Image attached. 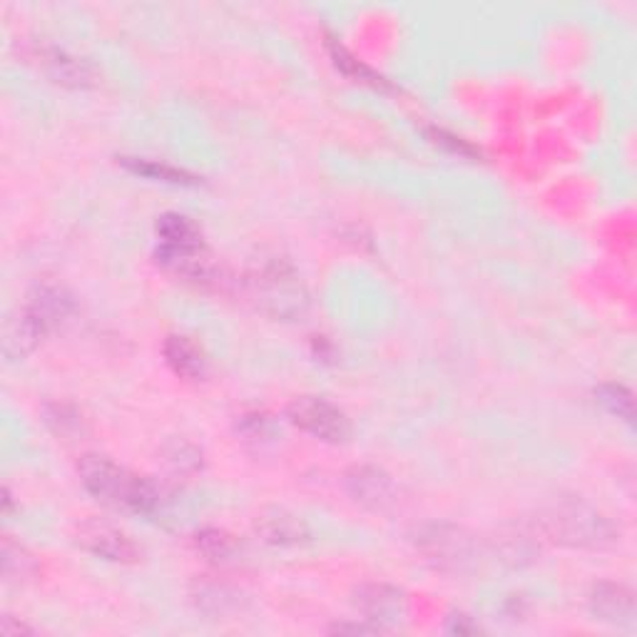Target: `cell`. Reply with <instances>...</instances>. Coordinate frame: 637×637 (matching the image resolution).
Wrapping results in <instances>:
<instances>
[{
	"mask_svg": "<svg viewBox=\"0 0 637 637\" xmlns=\"http://www.w3.org/2000/svg\"><path fill=\"white\" fill-rule=\"evenodd\" d=\"M37 58H41L43 70L55 83L68 85V88H90V85L98 83V73H95L88 61L75 58V55L61 51V47H41Z\"/></svg>",
	"mask_w": 637,
	"mask_h": 637,
	"instance_id": "cell-12",
	"label": "cell"
},
{
	"mask_svg": "<svg viewBox=\"0 0 637 637\" xmlns=\"http://www.w3.org/2000/svg\"><path fill=\"white\" fill-rule=\"evenodd\" d=\"M329 51H331V58H334V63H337V68H341L347 75H351V78H359V80H364V83H371V85H374V88H386L384 78H378V75L371 73V70L366 68V65H361L359 61L351 58V55H349L341 45L329 43Z\"/></svg>",
	"mask_w": 637,
	"mask_h": 637,
	"instance_id": "cell-24",
	"label": "cell"
},
{
	"mask_svg": "<svg viewBox=\"0 0 637 637\" xmlns=\"http://www.w3.org/2000/svg\"><path fill=\"white\" fill-rule=\"evenodd\" d=\"M31 317L41 325L47 334L61 325L63 319H68L73 309H75V299L73 294L61 287V284H53V282H43V284H35L28 294V304L23 307Z\"/></svg>",
	"mask_w": 637,
	"mask_h": 637,
	"instance_id": "cell-11",
	"label": "cell"
},
{
	"mask_svg": "<svg viewBox=\"0 0 637 637\" xmlns=\"http://www.w3.org/2000/svg\"><path fill=\"white\" fill-rule=\"evenodd\" d=\"M163 351H165V361L177 376H183V378L205 376V371H207L205 351L199 349L189 337H179V334L167 337Z\"/></svg>",
	"mask_w": 637,
	"mask_h": 637,
	"instance_id": "cell-15",
	"label": "cell"
},
{
	"mask_svg": "<svg viewBox=\"0 0 637 637\" xmlns=\"http://www.w3.org/2000/svg\"><path fill=\"white\" fill-rule=\"evenodd\" d=\"M78 543L88 553L112 560V563H135L140 560V546L125 530L105 520H85L78 528Z\"/></svg>",
	"mask_w": 637,
	"mask_h": 637,
	"instance_id": "cell-8",
	"label": "cell"
},
{
	"mask_svg": "<svg viewBox=\"0 0 637 637\" xmlns=\"http://www.w3.org/2000/svg\"><path fill=\"white\" fill-rule=\"evenodd\" d=\"M289 421L299 426L301 431L327 443H344L351 439V421L349 416L341 411L327 398L319 396H301L294 398L287 408Z\"/></svg>",
	"mask_w": 637,
	"mask_h": 637,
	"instance_id": "cell-5",
	"label": "cell"
},
{
	"mask_svg": "<svg viewBox=\"0 0 637 637\" xmlns=\"http://www.w3.org/2000/svg\"><path fill=\"white\" fill-rule=\"evenodd\" d=\"M587 607L595 620L615 625V627H633L635 625V595L630 587L617 583H597L587 595Z\"/></svg>",
	"mask_w": 637,
	"mask_h": 637,
	"instance_id": "cell-10",
	"label": "cell"
},
{
	"mask_svg": "<svg viewBox=\"0 0 637 637\" xmlns=\"http://www.w3.org/2000/svg\"><path fill=\"white\" fill-rule=\"evenodd\" d=\"M414 543L421 556L443 573L465 575L481 563L479 538L451 523H426L414 534Z\"/></svg>",
	"mask_w": 637,
	"mask_h": 637,
	"instance_id": "cell-4",
	"label": "cell"
},
{
	"mask_svg": "<svg viewBox=\"0 0 637 637\" xmlns=\"http://www.w3.org/2000/svg\"><path fill=\"white\" fill-rule=\"evenodd\" d=\"M78 473L85 491L105 503V506L150 516V513L160 508V501H163L155 483L122 469L116 461H110L108 455H83Z\"/></svg>",
	"mask_w": 637,
	"mask_h": 637,
	"instance_id": "cell-1",
	"label": "cell"
},
{
	"mask_svg": "<svg viewBox=\"0 0 637 637\" xmlns=\"http://www.w3.org/2000/svg\"><path fill=\"white\" fill-rule=\"evenodd\" d=\"M11 620H13V617H8V615L3 617V620H0V633H3V635H21V633H31V627H28V625H23V623L18 625V623H11Z\"/></svg>",
	"mask_w": 637,
	"mask_h": 637,
	"instance_id": "cell-26",
	"label": "cell"
},
{
	"mask_svg": "<svg viewBox=\"0 0 637 637\" xmlns=\"http://www.w3.org/2000/svg\"><path fill=\"white\" fill-rule=\"evenodd\" d=\"M195 601L199 611H205L207 615H227L240 611V593L232 591L227 585H199V591L195 593Z\"/></svg>",
	"mask_w": 637,
	"mask_h": 637,
	"instance_id": "cell-19",
	"label": "cell"
},
{
	"mask_svg": "<svg viewBox=\"0 0 637 637\" xmlns=\"http://www.w3.org/2000/svg\"><path fill=\"white\" fill-rule=\"evenodd\" d=\"M254 530L264 543L277 548L304 546L311 538L307 523L287 508H264L254 520Z\"/></svg>",
	"mask_w": 637,
	"mask_h": 637,
	"instance_id": "cell-9",
	"label": "cell"
},
{
	"mask_svg": "<svg viewBox=\"0 0 637 637\" xmlns=\"http://www.w3.org/2000/svg\"><path fill=\"white\" fill-rule=\"evenodd\" d=\"M195 546H197L199 553L209 560V563H220V565L234 563L237 556H240V550H242L240 540L230 534H224V530H220V528L199 530V534L195 536Z\"/></svg>",
	"mask_w": 637,
	"mask_h": 637,
	"instance_id": "cell-16",
	"label": "cell"
},
{
	"mask_svg": "<svg viewBox=\"0 0 637 637\" xmlns=\"http://www.w3.org/2000/svg\"><path fill=\"white\" fill-rule=\"evenodd\" d=\"M47 337V331L37 325V321L21 309L6 321L3 329V351L8 359H23L31 354V351L41 344V341Z\"/></svg>",
	"mask_w": 637,
	"mask_h": 637,
	"instance_id": "cell-14",
	"label": "cell"
},
{
	"mask_svg": "<svg viewBox=\"0 0 637 637\" xmlns=\"http://www.w3.org/2000/svg\"><path fill=\"white\" fill-rule=\"evenodd\" d=\"M120 165L128 167L130 173L157 179V183H169V185H185L193 187L197 185V177L189 175L187 169H179L173 165L157 163V160H147V157H120Z\"/></svg>",
	"mask_w": 637,
	"mask_h": 637,
	"instance_id": "cell-17",
	"label": "cell"
},
{
	"mask_svg": "<svg viewBox=\"0 0 637 637\" xmlns=\"http://www.w3.org/2000/svg\"><path fill=\"white\" fill-rule=\"evenodd\" d=\"M155 232H157V240H160L157 252L183 254V252L202 250V246H205V240H202V232H199V227L185 215H177V212L163 215L157 220Z\"/></svg>",
	"mask_w": 637,
	"mask_h": 637,
	"instance_id": "cell-13",
	"label": "cell"
},
{
	"mask_svg": "<svg viewBox=\"0 0 637 637\" xmlns=\"http://www.w3.org/2000/svg\"><path fill=\"white\" fill-rule=\"evenodd\" d=\"M37 575L35 558L25 548L13 546L11 540L3 543V580L8 585H25Z\"/></svg>",
	"mask_w": 637,
	"mask_h": 637,
	"instance_id": "cell-18",
	"label": "cell"
},
{
	"mask_svg": "<svg viewBox=\"0 0 637 637\" xmlns=\"http://www.w3.org/2000/svg\"><path fill=\"white\" fill-rule=\"evenodd\" d=\"M356 611L364 615V620L378 627L382 633L394 630L402 625L408 615V603L404 591L386 583H364L354 591L351 597Z\"/></svg>",
	"mask_w": 637,
	"mask_h": 637,
	"instance_id": "cell-6",
	"label": "cell"
},
{
	"mask_svg": "<svg viewBox=\"0 0 637 637\" xmlns=\"http://www.w3.org/2000/svg\"><path fill=\"white\" fill-rule=\"evenodd\" d=\"M349 498L366 510H388L398 498L392 475L376 465H354L344 473Z\"/></svg>",
	"mask_w": 637,
	"mask_h": 637,
	"instance_id": "cell-7",
	"label": "cell"
},
{
	"mask_svg": "<svg viewBox=\"0 0 637 637\" xmlns=\"http://www.w3.org/2000/svg\"><path fill=\"white\" fill-rule=\"evenodd\" d=\"M595 396H597V402H601L613 416L623 418V421H627V424H633L635 404H633V394L627 392L625 386H620V384H603V386H597Z\"/></svg>",
	"mask_w": 637,
	"mask_h": 637,
	"instance_id": "cell-21",
	"label": "cell"
},
{
	"mask_svg": "<svg viewBox=\"0 0 637 637\" xmlns=\"http://www.w3.org/2000/svg\"><path fill=\"white\" fill-rule=\"evenodd\" d=\"M446 633L473 635V633H479V625L471 623V617H465V615H451L449 623H446Z\"/></svg>",
	"mask_w": 637,
	"mask_h": 637,
	"instance_id": "cell-25",
	"label": "cell"
},
{
	"mask_svg": "<svg viewBox=\"0 0 637 637\" xmlns=\"http://www.w3.org/2000/svg\"><path fill=\"white\" fill-rule=\"evenodd\" d=\"M246 443L264 446L277 439V424L272 421L267 414H246L242 416L240 426H237Z\"/></svg>",
	"mask_w": 637,
	"mask_h": 637,
	"instance_id": "cell-23",
	"label": "cell"
},
{
	"mask_svg": "<svg viewBox=\"0 0 637 637\" xmlns=\"http://www.w3.org/2000/svg\"><path fill=\"white\" fill-rule=\"evenodd\" d=\"M538 523L550 540L568 548L605 550L620 540V528L605 513L578 498L553 503V506L546 508Z\"/></svg>",
	"mask_w": 637,
	"mask_h": 637,
	"instance_id": "cell-2",
	"label": "cell"
},
{
	"mask_svg": "<svg viewBox=\"0 0 637 637\" xmlns=\"http://www.w3.org/2000/svg\"><path fill=\"white\" fill-rule=\"evenodd\" d=\"M163 455L167 469L177 475H193L202 469V451L185 439L169 441L163 449Z\"/></svg>",
	"mask_w": 637,
	"mask_h": 637,
	"instance_id": "cell-20",
	"label": "cell"
},
{
	"mask_svg": "<svg viewBox=\"0 0 637 637\" xmlns=\"http://www.w3.org/2000/svg\"><path fill=\"white\" fill-rule=\"evenodd\" d=\"M45 424L51 429L63 436V439H70L75 433H83V418L75 408L65 404H51L45 406Z\"/></svg>",
	"mask_w": 637,
	"mask_h": 637,
	"instance_id": "cell-22",
	"label": "cell"
},
{
	"mask_svg": "<svg viewBox=\"0 0 637 637\" xmlns=\"http://www.w3.org/2000/svg\"><path fill=\"white\" fill-rule=\"evenodd\" d=\"M252 299L274 319H299L309 309V292L287 260H262L246 277Z\"/></svg>",
	"mask_w": 637,
	"mask_h": 637,
	"instance_id": "cell-3",
	"label": "cell"
}]
</instances>
